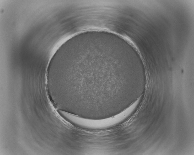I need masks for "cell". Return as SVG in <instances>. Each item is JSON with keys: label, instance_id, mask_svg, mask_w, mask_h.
Instances as JSON below:
<instances>
[{"label": "cell", "instance_id": "cell-1", "mask_svg": "<svg viewBox=\"0 0 194 155\" xmlns=\"http://www.w3.org/2000/svg\"><path fill=\"white\" fill-rule=\"evenodd\" d=\"M133 111V108L130 106L119 113L109 117L99 119L83 118L81 120L80 125L82 127L92 129L109 128L122 122Z\"/></svg>", "mask_w": 194, "mask_h": 155}]
</instances>
